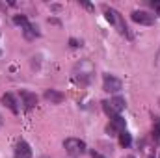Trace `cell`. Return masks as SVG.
Returning a JSON list of instances; mask_svg holds the SVG:
<instances>
[{"label":"cell","instance_id":"52a82bcc","mask_svg":"<svg viewBox=\"0 0 160 158\" xmlns=\"http://www.w3.org/2000/svg\"><path fill=\"white\" fill-rule=\"evenodd\" d=\"M21 97H22V101H24V106H26V108H34V106L38 104V97H36V93L21 91Z\"/></svg>","mask_w":160,"mask_h":158},{"label":"cell","instance_id":"5b68a950","mask_svg":"<svg viewBox=\"0 0 160 158\" xmlns=\"http://www.w3.org/2000/svg\"><path fill=\"white\" fill-rule=\"evenodd\" d=\"M45 99L50 101L52 104H60V102L63 101V93H60V91H56V89H47V91H45Z\"/></svg>","mask_w":160,"mask_h":158},{"label":"cell","instance_id":"30bf717a","mask_svg":"<svg viewBox=\"0 0 160 158\" xmlns=\"http://www.w3.org/2000/svg\"><path fill=\"white\" fill-rule=\"evenodd\" d=\"M36 36H38V28H34L32 24H26V26H24V37L34 39Z\"/></svg>","mask_w":160,"mask_h":158},{"label":"cell","instance_id":"9c48e42d","mask_svg":"<svg viewBox=\"0 0 160 158\" xmlns=\"http://www.w3.org/2000/svg\"><path fill=\"white\" fill-rule=\"evenodd\" d=\"M102 108H104V112H106V116H110V119H114L116 116H119V114H118V112L114 110V106H112V104H110L108 101H104V102H102Z\"/></svg>","mask_w":160,"mask_h":158},{"label":"cell","instance_id":"7a4b0ae2","mask_svg":"<svg viewBox=\"0 0 160 158\" xmlns=\"http://www.w3.org/2000/svg\"><path fill=\"white\" fill-rule=\"evenodd\" d=\"M132 21L134 22H138V24H145V26H149V24H153L155 22V17L151 15V13H147V11H140V9H136V11H132Z\"/></svg>","mask_w":160,"mask_h":158},{"label":"cell","instance_id":"e0dca14e","mask_svg":"<svg viewBox=\"0 0 160 158\" xmlns=\"http://www.w3.org/2000/svg\"><path fill=\"white\" fill-rule=\"evenodd\" d=\"M128 158H134V156H128Z\"/></svg>","mask_w":160,"mask_h":158},{"label":"cell","instance_id":"5bb4252c","mask_svg":"<svg viewBox=\"0 0 160 158\" xmlns=\"http://www.w3.org/2000/svg\"><path fill=\"white\" fill-rule=\"evenodd\" d=\"M91 158H104L101 153H97V151H91Z\"/></svg>","mask_w":160,"mask_h":158},{"label":"cell","instance_id":"8fae6325","mask_svg":"<svg viewBox=\"0 0 160 158\" xmlns=\"http://www.w3.org/2000/svg\"><path fill=\"white\" fill-rule=\"evenodd\" d=\"M110 104L114 106V110H116V112H121V110L125 108V99H121V97H116V99H114Z\"/></svg>","mask_w":160,"mask_h":158},{"label":"cell","instance_id":"2e32d148","mask_svg":"<svg viewBox=\"0 0 160 158\" xmlns=\"http://www.w3.org/2000/svg\"><path fill=\"white\" fill-rule=\"evenodd\" d=\"M0 128H2V117H0Z\"/></svg>","mask_w":160,"mask_h":158},{"label":"cell","instance_id":"9a60e30c","mask_svg":"<svg viewBox=\"0 0 160 158\" xmlns=\"http://www.w3.org/2000/svg\"><path fill=\"white\" fill-rule=\"evenodd\" d=\"M153 7L157 9V13L160 15V2H153Z\"/></svg>","mask_w":160,"mask_h":158},{"label":"cell","instance_id":"8992f818","mask_svg":"<svg viewBox=\"0 0 160 158\" xmlns=\"http://www.w3.org/2000/svg\"><path fill=\"white\" fill-rule=\"evenodd\" d=\"M2 104H4V106H8L13 114H17V112H19L17 102H15V97H13L11 93H4V95H2Z\"/></svg>","mask_w":160,"mask_h":158},{"label":"cell","instance_id":"7c38bea8","mask_svg":"<svg viewBox=\"0 0 160 158\" xmlns=\"http://www.w3.org/2000/svg\"><path fill=\"white\" fill-rule=\"evenodd\" d=\"M13 22H15V24H21V26H26V24H28V19H26L24 15H15V17H13Z\"/></svg>","mask_w":160,"mask_h":158},{"label":"cell","instance_id":"277c9868","mask_svg":"<svg viewBox=\"0 0 160 158\" xmlns=\"http://www.w3.org/2000/svg\"><path fill=\"white\" fill-rule=\"evenodd\" d=\"M15 158H32V149L26 141H19L15 147Z\"/></svg>","mask_w":160,"mask_h":158},{"label":"cell","instance_id":"6da1fadb","mask_svg":"<svg viewBox=\"0 0 160 158\" xmlns=\"http://www.w3.org/2000/svg\"><path fill=\"white\" fill-rule=\"evenodd\" d=\"M63 147L65 151L71 155V156H80L82 153H86V143L82 140H77V138H69L63 141Z\"/></svg>","mask_w":160,"mask_h":158},{"label":"cell","instance_id":"3957f363","mask_svg":"<svg viewBox=\"0 0 160 158\" xmlns=\"http://www.w3.org/2000/svg\"><path fill=\"white\" fill-rule=\"evenodd\" d=\"M121 87H123V84H121L119 78H116V77H112V75H106V77H104V91H108V93H118Z\"/></svg>","mask_w":160,"mask_h":158},{"label":"cell","instance_id":"4fadbf2b","mask_svg":"<svg viewBox=\"0 0 160 158\" xmlns=\"http://www.w3.org/2000/svg\"><path fill=\"white\" fill-rule=\"evenodd\" d=\"M155 134L160 138V119H157V121H155Z\"/></svg>","mask_w":160,"mask_h":158},{"label":"cell","instance_id":"ac0fdd59","mask_svg":"<svg viewBox=\"0 0 160 158\" xmlns=\"http://www.w3.org/2000/svg\"><path fill=\"white\" fill-rule=\"evenodd\" d=\"M149 158H153V156H149Z\"/></svg>","mask_w":160,"mask_h":158},{"label":"cell","instance_id":"ba28073f","mask_svg":"<svg viewBox=\"0 0 160 158\" xmlns=\"http://www.w3.org/2000/svg\"><path fill=\"white\" fill-rule=\"evenodd\" d=\"M130 141H132V138H130V134H128L127 130L119 132V143L123 145V147H128V145H130Z\"/></svg>","mask_w":160,"mask_h":158}]
</instances>
